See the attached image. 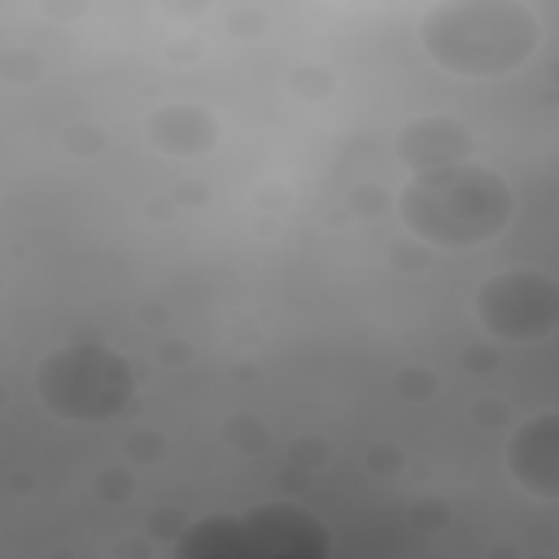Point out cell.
Here are the masks:
<instances>
[{"instance_id": "obj_1", "label": "cell", "mask_w": 559, "mask_h": 559, "mask_svg": "<svg viewBox=\"0 0 559 559\" xmlns=\"http://www.w3.org/2000/svg\"><path fill=\"white\" fill-rule=\"evenodd\" d=\"M419 48L459 79H507L542 48V17L524 0H437L419 17Z\"/></svg>"}, {"instance_id": "obj_2", "label": "cell", "mask_w": 559, "mask_h": 559, "mask_svg": "<svg viewBox=\"0 0 559 559\" xmlns=\"http://www.w3.org/2000/svg\"><path fill=\"white\" fill-rule=\"evenodd\" d=\"M515 197L493 166L459 162L419 170L397 192L402 227L432 249H476L507 231Z\"/></svg>"}, {"instance_id": "obj_3", "label": "cell", "mask_w": 559, "mask_h": 559, "mask_svg": "<svg viewBox=\"0 0 559 559\" xmlns=\"http://www.w3.org/2000/svg\"><path fill=\"white\" fill-rule=\"evenodd\" d=\"M328 524L297 502H258L249 511H218L192 520L175 559H328Z\"/></svg>"}, {"instance_id": "obj_4", "label": "cell", "mask_w": 559, "mask_h": 559, "mask_svg": "<svg viewBox=\"0 0 559 559\" xmlns=\"http://www.w3.org/2000/svg\"><path fill=\"white\" fill-rule=\"evenodd\" d=\"M35 393L57 419L100 424L114 419L135 397V371L118 349L96 341H74L39 358Z\"/></svg>"}, {"instance_id": "obj_5", "label": "cell", "mask_w": 559, "mask_h": 559, "mask_svg": "<svg viewBox=\"0 0 559 559\" xmlns=\"http://www.w3.org/2000/svg\"><path fill=\"white\" fill-rule=\"evenodd\" d=\"M476 319L498 341H546L559 328V288L537 266H507L476 288Z\"/></svg>"}, {"instance_id": "obj_6", "label": "cell", "mask_w": 559, "mask_h": 559, "mask_svg": "<svg viewBox=\"0 0 559 559\" xmlns=\"http://www.w3.org/2000/svg\"><path fill=\"white\" fill-rule=\"evenodd\" d=\"M507 472L533 498H559V415L542 411L524 419L507 441Z\"/></svg>"}, {"instance_id": "obj_7", "label": "cell", "mask_w": 559, "mask_h": 559, "mask_svg": "<svg viewBox=\"0 0 559 559\" xmlns=\"http://www.w3.org/2000/svg\"><path fill=\"white\" fill-rule=\"evenodd\" d=\"M472 131L467 122L459 118H445V114H424L415 122H406L397 131V157L411 166V175L419 170H441V166H459V162H472Z\"/></svg>"}, {"instance_id": "obj_8", "label": "cell", "mask_w": 559, "mask_h": 559, "mask_svg": "<svg viewBox=\"0 0 559 559\" xmlns=\"http://www.w3.org/2000/svg\"><path fill=\"white\" fill-rule=\"evenodd\" d=\"M144 135L170 157H197L218 144V118L197 100H170L144 118Z\"/></svg>"}]
</instances>
